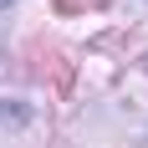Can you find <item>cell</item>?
<instances>
[{
  "instance_id": "1",
  "label": "cell",
  "mask_w": 148,
  "mask_h": 148,
  "mask_svg": "<svg viewBox=\"0 0 148 148\" xmlns=\"http://www.w3.org/2000/svg\"><path fill=\"white\" fill-rule=\"evenodd\" d=\"M5 5H10V0H0V10H5Z\"/></svg>"
}]
</instances>
